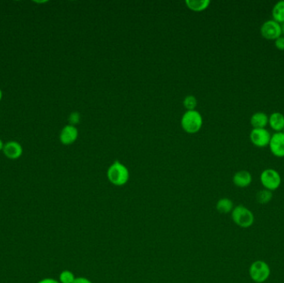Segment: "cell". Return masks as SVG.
<instances>
[{
	"label": "cell",
	"instance_id": "cell-10",
	"mask_svg": "<svg viewBox=\"0 0 284 283\" xmlns=\"http://www.w3.org/2000/svg\"><path fill=\"white\" fill-rule=\"evenodd\" d=\"M77 137H78L77 129L74 126L68 125V126H64L62 129V132L60 133L59 139H60V141L63 145L68 146V145L74 143Z\"/></svg>",
	"mask_w": 284,
	"mask_h": 283
},
{
	"label": "cell",
	"instance_id": "cell-22",
	"mask_svg": "<svg viewBox=\"0 0 284 283\" xmlns=\"http://www.w3.org/2000/svg\"><path fill=\"white\" fill-rule=\"evenodd\" d=\"M74 283H91V281L88 279V278H86V277H76V279L74 281Z\"/></svg>",
	"mask_w": 284,
	"mask_h": 283
},
{
	"label": "cell",
	"instance_id": "cell-24",
	"mask_svg": "<svg viewBox=\"0 0 284 283\" xmlns=\"http://www.w3.org/2000/svg\"><path fill=\"white\" fill-rule=\"evenodd\" d=\"M3 146H4V144H3V140L0 139V151H1V150L3 151Z\"/></svg>",
	"mask_w": 284,
	"mask_h": 283
},
{
	"label": "cell",
	"instance_id": "cell-15",
	"mask_svg": "<svg viewBox=\"0 0 284 283\" xmlns=\"http://www.w3.org/2000/svg\"><path fill=\"white\" fill-rule=\"evenodd\" d=\"M185 3L189 9L193 11L199 12L208 8L210 4V1L209 0H186Z\"/></svg>",
	"mask_w": 284,
	"mask_h": 283
},
{
	"label": "cell",
	"instance_id": "cell-16",
	"mask_svg": "<svg viewBox=\"0 0 284 283\" xmlns=\"http://www.w3.org/2000/svg\"><path fill=\"white\" fill-rule=\"evenodd\" d=\"M216 209L220 213H229L234 209V204L228 198H223L217 202Z\"/></svg>",
	"mask_w": 284,
	"mask_h": 283
},
{
	"label": "cell",
	"instance_id": "cell-11",
	"mask_svg": "<svg viewBox=\"0 0 284 283\" xmlns=\"http://www.w3.org/2000/svg\"><path fill=\"white\" fill-rule=\"evenodd\" d=\"M252 175L247 170H240L235 173L233 177V182L237 187L245 188L252 183Z\"/></svg>",
	"mask_w": 284,
	"mask_h": 283
},
{
	"label": "cell",
	"instance_id": "cell-18",
	"mask_svg": "<svg viewBox=\"0 0 284 283\" xmlns=\"http://www.w3.org/2000/svg\"><path fill=\"white\" fill-rule=\"evenodd\" d=\"M75 279H76L75 275L69 270H64L59 275V283H74Z\"/></svg>",
	"mask_w": 284,
	"mask_h": 283
},
{
	"label": "cell",
	"instance_id": "cell-6",
	"mask_svg": "<svg viewBox=\"0 0 284 283\" xmlns=\"http://www.w3.org/2000/svg\"><path fill=\"white\" fill-rule=\"evenodd\" d=\"M260 32L265 39L276 40L282 36L281 24L273 19H269L261 25Z\"/></svg>",
	"mask_w": 284,
	"mask_h": 283
},
{
	"label": "cell",
	"instance_id": "cell-19",
	"mask_svg": "<svg viewBox=\"0 0 284 283\" xmlns=\"http://www.w3.org/2000/svg\"><path fill=\"white\" fill-rule=\"evenodd\" d=\"M184 105L187 111L195 110L197 105V100L194 96H187L184 100Z\"/></svg>",
	"mask_w": 284,
	"mask_h": 283
},
{
	"label": "cell",
	"instance_id": "cell-21",
	"mask_svg": "<svg viewBox=\"0 0 284 283\" xmlns=\"http://www.w3.org/2000/svg\"><path fill=\"white\" fill-rule=\"evenodd\" d=\"M275 47L279 50H284V36H280L274 40Z\"/></svg>",
	"mask_w": 284,
	"mask_h": 283
},
{
	"label": "cell",
	"instance_id": "cell-25",
	"mask_svg": "<svg viewBox=\"0 0 284 283\" xmlns=\"http://www.w3.org/2000/svg\"><path fill=\"white\" fill-rule=\"evenodd\" d=\"M281 29H282V34H284V24H281Z\"/></svg>",
	"mask_w": 284,
	"mask_h": 283
},
{
	"label": "cell",
	"instance_id": "cell-27",
	"mask_svg": "<svg viewBox=\"0 0 284 283\" xmlns=\"http://www.w3.org/2000/svg\"><path fill=\"white\" fill-rule=\"evenodd\" d=\"M283 132H284V131H283Z\"/></svg>",
	"mask_w": 284,
	"mask_h": 283
},
{
	"label": "cell",
	"instance_id": "cell-3",
	"mask_svg": "<svg viewBox=\"0 0 284 283\" xmlns=\"http://www.w3.org/2000/svg\"><path fill=\"white\" fill-rule=\"evenodd\" d=\"M232 219L235 224L241 228H247L252 226L254 222V213L249 209L242 205L235 207L232 211Z\"/></svg>",
	"mask_w": 284,
	"mask_h": 283
},
{
	"label": "cell",
	"instance_id": "cell-17",
	"mask_svg": "<svg viewBox=\"0 0 284 283\" xmlns=\"http://www.w3.org/2000/svg\"><path fill=\"white\" fill-rule=\"evenodd\" d=\"M256 198H257V201L259 204H261V205H266V204H268L272 199V191L266 190V189L260 190L257 194Z\"/></svg>",
	"mask_w": 284,
	"mask_h": 283
},
{
	"label": "cell",
	"instance_id": "cell-26",
	"mask_svg": "<svg viewBox=\"0 0 284 283\" xmlns=\"http://www.w3.org/2000/svg\"><path fill=\"white\" fill-rule=\"evenodd\" d=\"M2 98H3V91L0 89V102H1Z\"/></svg>",
	"mask_w": 284,
	"mask_h": 283
},
{
	"label": "cell",
	"instance_id": "cell-13",
	"mask_svg": "<svg viewBox=\"0 0 284 283\" xmlns=\"http://www.w3.org/2000/svg\"><path fill=\"white\" fill-rule=\"evenodd\" d=\"M250 124L254 128H265L269 125V116L264 111H257L250 118Z\"/></svg>",
	"mask_w": 284,
	"mask_h": 283
},
{
	"label": "cell",
	"instance_id": "cell-20",
	"mask_svg": "<svg viewBox=\"0 0 284 283\" xmlns=\"http://www.w3.org/2000/svg\"><path fill=\"white\" fill-rule=\"evenodd\" d=\"M68 120H69L70 125H72V126H75V125H76V124H77V123L79 122L80 121L79 113H78V112H76V111L72 112V113L70 114V116H69Z\"/></svg>",
	"mask_w": 284,
	"mask_h": 283
},
{
	"label": "cell",
	"instance_id": "cell-2",
	"mask_svg": "<svg viewBox=\"0 0 284 283\" xmlns=\"http://www.w3.org/2000/svg\"><path fill=\"white\" fill-rule=\"evenodd\" d=\"M203 125L202 116L196 110L187 111L182 117V128L190 134L199 132Z\"/></svg>",
	"mask_w": 284,
	"mask_h": 283
},
{
	"label": "cell",
	"instance_id": "cell-1",
	"mask_svg": "<svg viewBox=\"0 0 284 283\" xmlns=\"http://www.w3.org/2000/svg\"><path fill=\"white\" fill-rule=\"evenodd\" d=\"M130 173L128 169L120 161L113 162L107 170V179L116 186H123L128 182Z\"/></svg>",
	"mask_w": 284,
	"mask_h": 283
},
{
	"label": "cell",
	"instance_id": "cell-5",
	"mask_svg": "<svg viewBox=\"0 0 284 283\" xmlns=\"http://www.w3.org/2000/svg\"><path fill=\"white\" fill-rule=\"evenodd\" d=\"M249 274L255 283H264L269 277V267L264 261L258 260L250 267Z\"/></svg>",
	"mask_w": 284,
	"mask_h": 283
},
{
	"label": "cell",
	"instance_id": "cell-12",
	"mask_svg": "<svg viewBox=\"0 0 284 283\" xmlns=\"http://www.w3.org/2000/svg\"><path fill=\"white\" fill-rule=\"evenodd\" d=\"M269 125L276 132H283L284 129V115L281 112H272L269 117Z\"/></svg>",
	"mask_w": 284,
	"mask_h": 283
},
{
	"label": "cell",
	"instance_id": "cell-9",
	"mask_svg": "<svg viewBox=\"0 0 284 283\" xmlns=\"http://www.w3.org/2000/svg\"><path fill=\"white\" fill-rule=\"evenodd\" d=\"M23 147L17 141H9L3 146V155L9 160H18L23 155Z\"/></svg>",
	"mask_w": 284,
	"mask_h": 283
},
{
	"label": "cell",
	"instance_id": "cell-4",
	"mask_svg": "<svg viewBox=\"0 0 284 283\" xmlns=\"http://www.w3.org/2000/svg\"><path fill=\"white\" fill-rule=\"evenodd\" d=\"M260 180L266 190L273 191L280 186L282 179L276 169H266L261 173Z\"/></svg>",
	"mask_w": 284,
	"mask_h": 283
},
{
	"label": "cell",
	"instance_id": "cell-8",
	"mask_svg": "<svg viewBox=\"0 0 284 283\" xmlns=\"http://www.w3.org/2000/svg\"><path fill=\"white\" fill-rule=\"evenodd\" d=\"M270 151L276 157H284V133L275 132L272 134L269 144Z\"/></svg>",
	"mask_w": 284,
	"mask_h": 283
},
{
	"label": "cell",
	"instance_id": "cell-14",
	"mask_svg": "<svg viewBox=\"0 0 284 283\" xmlns=\"http://www.w3.org/2000/svg\"><path fill=\"white\" fill-rule=\"evenodd\" d=\"M272 19L282 24L284 23V0H280L274 4L272 9Z\"/></svg>",
	"mask_w": 284,
	"mask_h": 283
},
{
	"label": "cell",
	"instance_id": "cell-7",
	"mask_svg": "<svg viewBox=\"0 0 284 283\" xmlns=\"http://www.w3.org/2000/svg\"><path fill=\"white\" fill-rule=\"evenodd\" d=\"M272 134L266 128H253L249 134V139L255 146L264 148L269 146Z\"/></svg>",
	"mask_w": 284,
	"mask_h": 283
},
{
	"label": "cell",
	"instance_id": "cell-23",
	"mask_svg": "<svg viewBox=\"0 0 284 283\" xmlns=\"http://www.w3.org/2000/svg\"><path fill=\"white\" fill-rule=\"evenodd\" d=\"M38 283H60L59 281L53 279V278H44L43 280H40Z\"/></svg>",
	"mask_w": 284,
	"mask_h": 283
}]
</instances>
